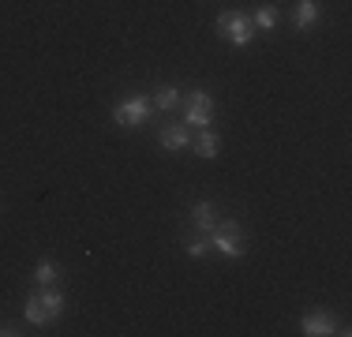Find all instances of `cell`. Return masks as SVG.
<instances>
[{"instance_id": "cell-3", "label": "cell", "mask_w": 352, "mask_h": 337, "mask_svg": "<svg viewBox=\"0 0 352 337\" xmlns=\"http://www.w3.org/2000/svg\"><path fill=\"white\" fill-rule=\"evenodd\" d=\"M184 120H188L191 128H210L214 98L206 94V90H188V94H184Z\"/></svg>"}, {"instance_id": "cell-12", "label": "cell", "mask_w": 352, "mask_h": 337, "mask_svg": "<svg viewBox=\"0 0 352 337\" xmlns=\"http://www.w3.org/2000/svg\"><path fill=\"white\" fill-rule=\"evenodd\" d=\"M278 19H281V15H278V8H274V4H263L255 15H251L255 30H278Z\"/></svg>"}, {"instance_id": "cell-8", "label": "cell", "mask_w": 352, "mask_h": 337, "mask_svg": "<svg viewBox=\"0 0 352 337\" xmlns=\"http://www.w3.org/2000/svg\"><path fill=\"white\" fill-rule=\"evenodd\" d=\"M38 300H41V307H45V315L53 318V323L64 315V307H68V300H64V292H60V289H53V285H41Z\"/></svg>"}, {"instance_id": "cell-2", "label": "cell", "mask_w": 352, "mask_h": 337, "mask_svg": "<svg viewBox=\"0 0 352 337\" xmlns=\"http://www.w3.org/2000/svg\"><path fill=\"white\" fill-rule=\"evenodd\" d=\"M210 248L221 251L225 259H244L248 255V243H244V232H240L236 221H217L210 232Z\"/></svg>"}, {"instance_id": "cell-6", "label": "cell", "mask_w": 352, "mask_h": 337, "mask_svg": "<svg viewBox=\"0 0 352 337\" xmlns=\"http://www.w3.org/2000/svg\"><path fill=\"white\" fill-rule=\"evenodd\" d=\"M162 146L169 150V154H180V150H188L191 146V135H188V128L184 124H169V128H162Z\"/></svg>"}, {"instance_id": "cell-14", "label": "cell", "mask_w": 352, "mask_h": 337, "mask_svg": "<svg viewBox=\"0 0 352 337\" xmlns=\"http://www.w3.org/2000/svg\"><path fill=\"white\" fill-rule=\"evenodd\" d=\"M23 311H27V323H30V326H49V323H53V318L45 315V307H41L38 292H34V296L27 300V307H23Z\"/></svg>"}, {"instance_id": "cell-5", "label": "cell", "mask_w": 352, "mask_h": 337, "mask_svg": "<svg viewBox=\"0 0 352 337\" xmlns=\"http://www.w3.org/2000/svg\"><path fill=\"white\" fill-rule=\"evenodd\" d=\"M300 330L307 337H326V334H338V323H333L330 311H311V315L300 318Z\"/></svg>"}, {"instance_id": "cell-9", "label": "cell", "mask_w": 352, "mask_h": 337, "mask_svg": "<svg viewBox=\"0 0 352 337\" xmlns=\"http://www.w3.org/2000/svg\"><path fill=\"white\" fill-rule=\"evenodd\" d=\"M195 154L203 157V162H214L217 154H221V139H217L214 128H199V139H195Z\"/></svg>"}, {"instance_id": "cell-11", "label": "cell", "mask_w": 352, "mask_h": 337, "mask_svg": "<svg viewBox=\"0 0 352 337\" xmlns=\"http://www.w3.org/2000/svg\"><path fill=\"white\" fill-rule=\"evenodd\" d=\"M34 281H38V285H56V281H60V266H56L53 259H38Z\"/></svg>"}, {"instance_id": "cell-1", "label": "cell", "mask_w": 352, "mask_h": 337, "mask_svg": "<svg viewBox=\"0 0 352 337\" xmlns=\"http://www.w3.org/2000/svg\"><path fill=\"white\" fill-rule=\"evenodd\" d=\"M217 34H221L229 45L248 49L255 41V23H251L248 12H221L217 15Z\"/></svg>"}, {"instance_id": "cell-15", "label": "cell", "mask_w": 352, "mask_h": 337, "mask_svg": "<svg viewBox=\"0 0 352 337\" xmlns=\"http://www.w3.org/2000/svg\"><path fill=\"white\" fill-rule=\"evenodd\" d=\"M188 255H191V259L210 255V236H203V240H188Z\"/></svg>"}, {"instance_id": "cell-16", "label": "cell", "mask_w": 352, "mask_h": 337, "mask_svg": "<svg viewBox=\"0 0 352 337\" xmlns=\"http://www.w3.org/2000/svg\"><path fill=\"white\" fill-rule=\"evenodd\" d=\"M15 330H12V326H0V337H12Z\"/></svg>"}, {"instance_id": "cell-7", "label": "cell", "mask_w": 352, "mask_h": 337, "mask_svg": "<svg viewBox=\"0 0 352 337\" xmlns=\"http://www.w3.org/2000/svg\"><path fill=\"white\" fill-rule=\"evenodd\" d=\"M191 221H195V229L206 236V232L217 225V206H214L210 199H199L195 206H191Z\"/></svg>"}, {"instance_id": "cell-4", "label": "cell", "mask_w": 352, "mask_h": 337, "mask_svg": "<svg viewBox=\"0 0 352 337\" xmlns=\"http://www.w3.org/2000/svg\"><path fill=\"white\" fill-rule=\"evenodd\" d=\"M113 120L124 124V128H139V124H146V120H150V98H146V94L124 98L120 105L113 109Z\"/></svg>"}, {"instance_id": "cell-13", "label": "cell", "mask_w": 352, "mask_h": 337, "mask_svg": "<svg viewBox=\"0 0 352 337\" xmlns=\"http://www.w3.org/2000/svg\"><path fill=\"white\" fill-rule=\"evenodd\" d=\"M176 105H180V90H176V87H157L154 109H162V113H173Z\"/></svg>"}, {"instance_id": "cell-10", "label": "cell", "mask_w": 352, "mask_h": 337, "mask_svg": "<svg viewBox=\"0 0 352 337\" xmlns=\"http://www.w3.org/2000/svg\"><path fill=\"white\" fill-rule=\"evenodd\" d=\"M292 23H296V30H311L318 23V4L315 0H300L296 12H292Z\"/></svg>"}]
</instances>
